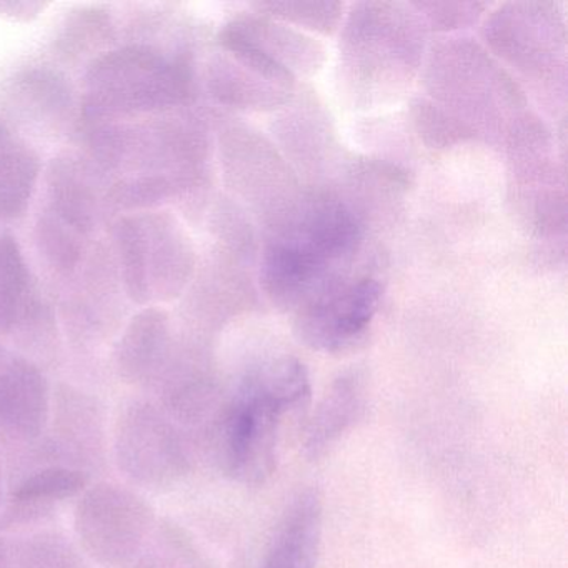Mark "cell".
<instances>
[{
  "instance_id": "obj_28",
  "label": "cell",
  "mask_w": 568,
  "mask_h": 568,
  "mask_svg": "<svg viewBox=\"0 0 568 568\" xmlns=\"http://www.w3.org/2000/svg\"><path fill=\"white\" fill-rule=\"evenodd\" d=\"M0 568H11L8 550H6L4 540L0 538Z\"/></svg>"
},
{
  "instance_id": "obj_12",
  "label": "cell",
  "mask_w": 568,
  "mask_h": 568,
  "mask_svg": "<svg viewBox=\"0 0 568 568\" xmlns=\"http://www.w3.org/2000/svg\"><path fill=\"white\" fill-rule=\"evenodd\" d=\"M49 211L89 237L98 227L102 201L91 165L74 155L52 159L48 171Z\"/></svg>"
},
{
  "instance_id": "obj_16",
  "label": "cell",
  "mask_w": 568,
  "mask_h": 568,
  "mask_svg": "<svg viewBox=\"0 0 568 568\" xmlns=\"http://www.w3.org/2000/svg\"><path fill=\"white\" fill-rule=\"evenodd\" d=\"M364 410V390L357 375L338 378L318 405L305 432V454L311 458L324 455Z\"/></svg>"
},
{
  "instance_id": "obj_29",
  "label": "cell",
  "mask_w": 568,
  "mask_h": 568,
  "mask_svg": "<svg viewBox=\"0 0 568 568\" xmlns=\"http://www.w3.org/2000/svg\"><path fill=\"white\" fill-rule=\"evenodd\" d=\"M0 501H2V465H0Z\"/></svg>"
},
{
  "instance_id": "obj_18",
  "label": "cell",
  "mask_w": 568,
  "mask_h": 568,
  "mask_svg": "<svg viewBox=\"0 0 568 568\" xmlns=\"http://www.w3.org/2000/svg\"><path fill=\"white\" fill-rule=\"evenodd\" d=\"M16 98L39 118L61 122L72 109V89L61 72L51 68H32L14 79Z\"/></svg>"
},
{
  "instance_id": "obj_14",
  "label": "cell",
  "mask_w": 568,
  "mask_h": 568,
  "mask_svg": "<svg viewBox=\"0 0 568 568\" xmlns=\"http://www.w3.org/2000/svg\"><path fill=\"white\" fill-rule=\"evenodd\" d=\"M321 537V501L308 491L285 515L262 568H315Z\"/></svg>"
},
{
  "instance_id": "obj_6",
  "label": "cell",
  "mask_w": 568,
  "mask_h": 568,
  "mask_svg": "<svg viewBox=\"0 0 568 568\" xmlns=\"http://www.w3.org/2000/svg\"><path fill=\"white\" fill-rule=\"evenodd\" d=\"M138 219V247L151 302L178 298L191 281L195 252L191 237L171 212H142Z\"/></svg>"
},
{
  "instance_id": "obj_27",
  "label": "cell",
  "mask_w": 568,
  "mask_h": 568,
  "mask_svg": "<svg viewBox=\"0 0 568 568\" xmlns=\"http://www.w3.org/2000/svg\"><path fill=\"white\" fill-rule=\"evenodd\" d=\"M49 8L38 0H0V18L12 22H32Z\"/></svg>"
},
{
  "instance_id": "obj_30",
  "label": "cell",
  "mask_w": 568,
  "mask_h": 568,
  "mask_svg": "<svg viewBox=\"0 0 568 568\" xmlns=\"http://www.w3.org/2000/svg\"><path fill=\"white\" fill-rule=\"evenodd\" d=\"M0 365H2V351H0Z\"/></svg>"
},
{
  "instance_id": "obj_1",
  "label": "cell",
  "mask_w": 568,
  "mask_h": 568,
  "mask_svg": "<svg viewBox=\"0 0 568 568\" xmlns=\"http://www.w3.org/2000/svg\"><path fill=\"white\" fill-rule=\"evenodd\" d=\"M311 398L307 368L294 357L274 358L252 371L219 422L225 471L245 484H262L274 471L282 418Z\"/></svg>"
},
{
  "instance_id": "obj_8",
  "label": "cell",
  "mask_w": 568,
  "mask_h": 568,
  "mask_svg": "<svg viewBox=\"0 0 568 568\" xmlns=\"http://www.w3.org/2000/svg\"><path fill=\"white\" fill-rule=\"evenodd\" d=\"M104 440L101 404L72 385H58L54 394V454L74 467H88L102 460Z\"/></svg>"
},
{
  "instance_id": "obj_3",
  "label": "cell",
  "mask_w": 568,
  "mask_h": 568,
  "mask_svg": "<svg viewBox=\"0 0 568 568\" xmlns=\"http://www.w3.org/2000/svg\"><path fill=\"white\" fill-rule=\"evenodd\" d=\"M151 505L129 488L99 484L84 491L74 525L85 554L105 568L134 565L154 530Z\"/></svg>"
},
{
  "instance_id": "obj_2",
  "label": "cell",
  "mask_w": 568,
  "mask_h": 568,
  "mask_svg": "<svg viewBox=\"0 0 568 568\" xmlns=\"http://www.w3.org/2000/svg\"><path fill=\"white\" fill-rule=\"evenodd\" d=\"M194 99V64L189 52L168 58L151 45H124L92 59L85 74L82 121L88 128L121 122L182 108Z\"/></svg>"
},
{
  "instance_id": "obj_22",
  "label": "cell",
  "mask_w": 568,
  "mask_h": 568,
  "mask_svg": "<svg viewBox=\"0 0 568 568\" xmlns=\"http://www.w3.org/2000/svg\"><path fill=\"white\" fill-rule=\"evenodd\" d=\"M88 487V475L79 468L48 467L26 478L14 494V504L49 508L54 501L78 497Z\"/></svg>"
},
{
  "instance_id": "obj_11",
  "label": "cell",
  "mask_w": 568,
  "mask_h": 568,
  "mask_svg": "<svg viewBox=\"0 0 568 568\" xmlns=\"http://www.w3.org/2000/svg\"><path fill=\"white\" fill-rule=\"evenodd\" d=\"M284 237L332 264L357 252L362 227L347 205L335 199L322 197L302 207L294 229Z\"/></svg>"
},
{
  "instance_id": "obj_17",
  "label": "cell",
  "mask_w": 568,
  "mask_h": 568,
  "mask_svg": "<svg viewBox=\"0 0 568 568\" xmlns=\"http://www.w3.org/2000/svg\"><path fill=\"white\" fill-rule=\"evenodd\" d=\"M197 182L174 174H138L114 182L105 192V202L115 211L152 212L169 199L194 187Z\"/></svg>"
},
{
  "instance_id": "obj_10",
  "label": "cell",
  "mask_w": 568,
  "mask_h": 568,
  "mask_svg": "<svg viewBox=\"0 0 568 568\" xmlns=\"http://www.w3.org/2000/svg\"><path fill=\"white\" fill-rule=\"evenodd\" d=\"M328 265L297 242L281 237L265 251L262 285L281 307H305L324 285Z\"/></svg>"
},
{
  "instance_id": "obj_20",
  "label": "cell",
  "mask_w": 568,
  "mask_h": 568,
  "mask_svg": "<svg viewBox=\"0 0 568 568\" xmlns=\"http://www.w3.org/2000/svg\"><path fill=\"white\" fill-rule=\"evenodd\" d=\"M132 568H212L179 525L162 521L149 535Z\"/></svg>"
},
{
  "instance_id": "obj_15",
  "label": "cell",
  "mask_w": 568,
  "mask_h": 568,
  "mask_svg": "<svg viewBox=\"0 0 568 568\" xmlns=\"http://www.w3.org/2000/svg\"><path fill=\"white\" fill-rule=\"evenodd\" d=\"M41 175L34 149L0 122V219L16 221L28 212Z\"/></svg>"
},
{
  "instance_id": "obj_26",
  "label": "cell",
  "mask_w": 568,
  "mask_h": 568,
  "mask_svg": "<svg viewBox=\"0 0 568 568\" xmlns=\"http://www.w3.org/2000/svg\"><path fill=\"white\" fill-rule=\"evenodd\" d=\"M422 9H430L428 16L434 19L435 24L444 29L454 28V26L470 24L477 19L478 11L484 9L480 4H422Z\"/></svg>"
},
{
  "instance_id": "obj_4",
  "label": "cell",
  "mask_w": 568,
  "mask_h": 568,
  "mask_svg": "<svg viewBox=\"0 0 568 568\" xmlns=\"http://www.w3.org/2000/svg\"><path fill=\"white\" fill-rule=\"evenodd\" d=\"M114 448L119 468L142 487L174 484L187 468L178 428L145 402H135L122 412L115 425Z\"/></svg>"
},
{
  "instance_id": "obj_23",
  "label": "cell",
  "mask_w": 568,
  "mask_h": 568,
  "mask_svg": "<svg viewBox=\"0 0 568 568\" xmlns=\"http://www.w3.org/2000/svg\"><path fill=\"white\" fill-rule=\"evenodd\" d=\"M18 568H91L81 551L61 534L42 531L22 541Z\"/></svg>"
},
{
  "instance_id": "obj_21",
  "label": "cell",
  "mask_w": 568,
  "mask_h": 568,
  "mask_svg": "<svg viewBox=\"0 0 568 568\" xmlns=\"http://www.w3.org/2000/svg\"><path fill=\"white\" fill-rule=\"evenodd\" d=\"M36 244L42 257L59 274H72L84 255V235L45 209L36 222Z\"/></svg>"
},
{
  "instance_id": "obj_25",
  "label": "cell",
  "mask_w": 568,
  "mask_h": 568,
  "mask_svg": "<svg viewBox=\"0 0 568 568\" xmlns=\"http://www.w3.org/2000/svg\"><path fill=\"white\" fill-rule=\"evenodd\" d=\"M415 112H417V124L422 134L434 145L454 144L462 141L465 135L471 134L467 125L458 124L455 119L448 118L427 102H418V105H415Z\"/></svg>"
},
{
  "instance_id": "obj_13",
  "label": "cell",
  "mask_w": 568,
  "mask_h": 568,
  "mask_svg": "<svg viewBox=\"0 0 568 568\" xmlns=\"http://www.w3.org/2000/svg\"><path fill=\"white\" fill-rule=\"evenodd\" d=\"M44 305L18 239L0 234V332L38 324Z\"/></svg>"
},
{
  "instance_id": "obj_9",
  "label": "cell",
  "mask_w": 568,
  "mask_h": 568,
  "mask_svg": "<svg viewBox=\"0 0 568 568\" xmlns=\"http://www.w3.org/2000/svg\"><path fill=\"white\" fill-rule=\"evenodd\" d=\"M171 352V318L164 308L139 311L115 345L114 364L128 384H149L164 374Z\"/></svg>"
},
{
  "instance_id": "obj_7",
  "label": "cell",
  "mask_w": 568,
  "mask_h": 568,
  "mask_svg": "<svg viewBox=\"0 0 568 568\" xmlns=\"http://www.w3.org/2000/svg\"><path fill=\"white\" fill-rule=\"evenodd\" d=\"M51 415V387L28 358L0 365V434L18 442L41 437Z\"/></svg>"
},
{
  "instance_id": "obj_19",
  "label": "cell",
  "mask_w": 568,
  "mask_h": 568,
  "mask_svg": "<svg viewBox=\"0 0 568 568\" xmlns=\"http://www.w3.org/2000/svg\"><path fill=\"white\" fill-rule=\"evenodd\" d=\"M114 38L111 11L102 6L75 9L61 26L54 49L64 61H78L82 55L98 52Z\"/></svg>"
},
{
  "instance_id": "obj_24",
  "label": "cell",
  "mask_w": 568,
  "mask_h": 568,
  "mask_svg": "<svg viewBox=\"0 0 568 568\" xmlns=\"http://www.w3.org/2000/svg\"><path fill=\"white\" fill-rule=\"evenodd\" d=\"M257 8L275 18L285 19L325 34L335 28L338 12H341V4H332V2H272Z\"/></svg>"
},
{
  "instance_id": "obj_5",
  "label": "cell",
  "mask_w": 568,
  "mask_h": 568,
  "mask_svg": "<svg viewBox=\"0 0 568 568\" xmlns=\"http://www.w3.org/2000/svg\"><path fill=\"white\" fill-rule=\"evenodd\" d=\"M382 288L375 278H358L352 284L332 285L308 302L298 315V337L314 351L342 354L351 351L367 334Z\"/></svg>"
}]
</instances>
